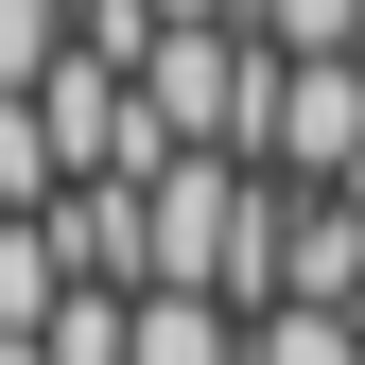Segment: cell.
Segmentation results:
<instances>
[{"mask_svg":"<svg viewBox=\"0 0 365 365\" xmlns=\"http://www.w3.org/2000/svg\"><path fill=\"white\" fill-rule=\"evenodd\" d=\"M53 313H70V244H53V209H18V226H0V331H53Z\"/></svg>","mask_w":365,"mask_h":365,"instance_id":"cell-2","label":"cell"},{"mask_svg":"<svg viewBox=\"0 0 365 365\" xmlns=\"http://www.w3.org/2000/svg\"><path fill=\"white\" fill-rule=\"evenodd\" d=\"M140 365H244V313H209V296H140Z\"/></svg>","mask_w":365,"mask_h":365,"instance_id":"cell-3","label":"cell"},{"mask_svg":"<svg viewBox=\"0 0 365 365\" xmlns=\"http://www.w3.org/2000/svg\"><path fill=\"white\" fill-rule=\"evenodd\" d=\"M0 365H53V348H18V331H0Z\"/></svg>","mask_w":365,"mask_h":365,"instance_id":"cell-8","label":"cell"},{"mask_svg":"<svg viewBox=\"0 0 365 365\" xmlns=\"http://www.w3.org/2000/svg\"><path fill=\"white\" fill-rule=\"evenodd\" d=\"M70 192V157H53V122L35 105H0V209H53Z\"/></svg>","mask_w":365,"mask_h":365,"instance_id":"cell-7","label":"cell"},{"mask_svg":"<svg viewBox=\"0 0 365 365\" xmlns=\"http://www.w3.org/2000/svg\"><path fill=\"white\" fill-rule=\"evenodd\" d=\"M261 53H365V0H244Z\"/></svg>","mask_w":365,"mask_h":365,"instance_id":"cell-5","label":"cell"},{"mask_svg":"<svg viewBox=\"0 0 365 365\" xmlns=\"http://www.w3.org/2000/svg\"><path fill=\"white\" fill-rule=\"evenodd\" d=\"M35 348H53V365H140V296H70Z\"/></svg>","mask_w":365,"mask_h":365,"instance_id":"cell-6","label":"cell"},{"mask_svg":"<svg viewBox=\"0 0 365 365\" xmlns=\"http://www.w3.org/2000/svg\"><path fill=\"white\" fill-rule=\"evenodd\" d=\"M279 192H365V53H261V140Z\"/></svg>","mask_w":365,"mask_h":365,"instance_id":"cell-1","label":"cell"},{"mask_svg":"<svg viewBox=\"0 0 365 365\" xmlns=\"http://www.w3.org/2000/svg\"><path fill=\"white\" fill-rule=\"evenodd\" d=\"M244 365H365V313H244Z\"/></svg>","mask_w":365,"mask_h":365,"instance_id":"cell-4","label":"cell"}]
</instances>
